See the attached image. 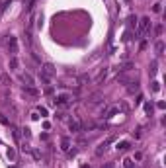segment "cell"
<instances>
[{
    "instance_id": "6da1fadb",
    "label": "cell",
    "mask_w": 166,
    "mask_h": 168,
    "mask_svg": "<svg viewBox=\"0 0 166 168\" xmlns=\"http://www.w3.org/2000/svg\"><path fill=\"white\" fill-rule=\"evenodd\" d=\"M148 26H151V18H141V22H139V30H137V35L139 37H143L145 33H147V30H148Z\"/></svg>"
},
{
    "instance_id": "7a4b0ae2",
    "label": "cell",
    "mask_w": 166,
    "mask_h": 168,
    "mask_svg": "<svg viewBox=\"0 0 166 168\" xmlns=\"http://www.w3.org/2000/svg\"><path fill=\"white\" fill-rule=\"evenodd\" d=\"M41 74H45L47 78H53V76L57 74V68H55V65H51V63H45L43 67H41Z\"/></svg>"
},
{
    "instance_id": "3957f363",
    "label": "cell",
    "mask_w": 166,
    "mask_h": 168,
    "mask_svg": "<svg viewBox=\"0 0 166 168\" xmlns=\"http://www.w3.org/2000/svg\"><path fill=\"white\" fill-rule=\"evenodd\" d=\"M70 102H72V96H70V94H57V98H55L57 106H69Z\"/></svg>"
},
{
    "instance_id": "277c9868",
    "label": "cell",
    "mask_w": 166,
    "mask_h": 168,
    "mask_svg": "<svg viewBox=\"0 0 166 168\" xmlns=\"http://www.w3.org/2000/svg\"><path fill=\"white\" fill-rule=\"evenodd\" d=\"M69 129L72 131V133H82V131H84V125H82L76 117H72V119L69 121Z\"/></svg>"
},
{
    "instance_id": "5b68a950",
    "label": "cell",
    "mask_w": 166,
    "mask_h": 168,
    "mask_svg": "<svg viewBox=\"0 0 166 168\" xmlns=\"http://www.w3.org/2000/svg\"><path fill=\"white\" fill-rule=\"evenodd\" d=\"M8 51H10L12 57L18 55V39H16L14 35H10V37H8Z\"/></svg>"
},
{
    "instance_id": "8992f818",
    "label": "cell",
    "mask_w": 166,
    "mask_h": 168,
    "mask_svg": "<svg viewBox=\"0 0 166 168\" xmlns=\"http://www.w3.org/2000/svg\"><path fill=\"white\" fill-rule=\"evenodd\" d=\"M113 141H115V137H113V135H111V137H107V139H106V141H104V143H100V145H98V149H96V154H98V157H102V154L106 153L107 145H110V143H113Z\"/></svg>"
},
{
    "instance_id": "52a82bcc",
    "label": "cell",
    "mask_w": 166,
    "mask_h": 168,
    "mask_svg": "<svg viewBox=\"0 0 166 168\" xmlns=\"http://www.w3.org/2000/svg\"><path fill=\"white\" fill-rule=\"evenodd\" d=\"M20 80H22L26 86H33V84H35V80H33V76L30 74V72H24V74L20 76Z\"/></svg>"
},
{
    "instance_id": "ba28073f",
    "label": "cell",
    "mask_w": 166,
    "mask_h": 168,
    "mask_svg": "<svg viewBox=\"0 0 166 168\" xmlns=\"http://www.w3.org/2000/svg\"><path fill=\"white\" fill-rule=\"evenodd\" d=\"M106 76H107V68H102L96 74V78H94V84H102L104 80H106Z\"/></svg>"
},
{
    "instance_id": "9c48e42d",
    "label": "cell",
    "mask_w": 166,
    "mask_h": 168,
    "mask_svg": "<svg viewBox=\"0 0 166 168\" xmlns=\"http://www.w3.org/2000/svg\"><path fill=\"white\" fill-rule=\"evenodd\" d=\"M61 151H65V153H69V151H70V139L69 137L61 139Z\"/></svg>"
},
{
    "instance_id": "30bf717a",
    "label": "cell",
    "mask_w": 166,
    "mask_h": 168,
    "mask_svg": "<svg viewBox=\"0 0 166 168\" xmlns=\"http://www.w3.org/2000/svg\"><path fill=\"white\" fill-rule=\"evenodd\" d=\"M137 90H139V82H137V80H131V82H127V92H129V94H135Z\"/></svg>"
},
{
    "instance_id": "8fae6325",
    "label": "cell",
    "mask_w": 166,
    "mask_h": 168,
    "mask_svg": "<svg viewBox=\"0 0 166 168\" xmlns=\"http://www.w3.org/2000/svg\"><path fill=\"white\" fill-rule=\"evenodd\" d=\"M0 82H2L4 86H10V84H12L10 74H8V72H0Z\"/></svg>"
},
{
    "instance_id": "7c38bea8",
    "label": "cell",
    "mask_w": 166,
    "mask_h": 168,
    "mask_svg": "<svg viewBox=\"0 0 166 168\" xmlns=\"http://www.w3.org/2000/svg\"><path fill=\"white\" fill-rule=\"evenodd\" d=\"M24 92L30 94V96H39V90L33 88V86H24Z\"/></svg>"
},
{
    "instance_id": "4fadbf2b",
    "label": "cell",
    "mask_w": 166,
    "mask_h": 168,
    "mask_svg": "<svg viewBox=\"0 0 166 168\" xmlns=\"http://www.w3.org/2000/svg\"><path fill=\"white\" fill-rule=\"evenodd\" d=\"M18 68H20V61L16 57H12L10 59V71H18Z\"/></svg>"
},
{
    "instance_id": "5bb4252c",
    "label": "cell",
    "mask_w": 166,
    "mask_h": 168,
    "mask_svg": "<svg viewBox=\"0 0 166 168\" xmlns=\"http://www.w3.org/2000/svg\"><path fill=\"white\" fill-rule=\"evenodd\" d=\"M88 102L90 104H102V96H100V94H92Z\"/></svg>"
},
{
    "instance_id": "9a60e30c",
    "label": "cell",
    "mask_w": 166,
    "mask_h": 168,
    "mask_svg": "<svg viewBox=\"0 0 166 168\" xmlns=\"http://www.w3.org/2000/svg\"><path fill=\"white\" fill-rule=\"evenodd\" d=\"M131 68H133V63H123L121 67H119V71H121V72H129Z\"/></svg>"
},
{
    "instance_id": "2e32d148",
    "label": "cell",
    "mask_w": 166,
    "mask_h": 168,
    "mask_svg": "<svg viewBox=\"0 0 166 168\" xmlns=\"http://www.w3.org/2000/svg\"><path fill=\"white\" fill-rule=\"evenodd\" d=\"M123 168H135V162H133V158H123Z\"/></svg>"
},
{
    "instance_id": "e0dca14e",
    "label": "cell",
    "mask_w": 166,
    "mask_h": 168,
    "mask_svg": "<svg viewBox=\"0 0 166 168\" xmlns=\"http://www.w3.org/2000/svg\"><path fill=\"white\" fill-rule=\"evenodd\" d=\"M162 51H164V43L156 41V55H162Z\"/></svg>"
},
{
    "instance_id": "ac0fdd59",
    "label": "cell",
    "mask_w": 166,
    "mask_h": 168,
    "mask_svg": "<svg viewBox=\"0 0 166 168\" xmlns=\"http://www.w3.org/2000/svg\"><path fill=\"white\" fill-rule=\"evenodd\" d=\"M152 12H155V14H160V12H162V4H160V2H156L155 6H152Z\"/></svg>"
},
{
    "instance_id": "d6986e66",
    "label": "cell",
    "mask_w": 166,
    "mask_h": 168,
    "mask_svg": "<svg viewBox=\"0 0 166 168\" xmlns=\"http://www.w3.org/2000/svg\"><path fill=\"white\" fill-rule=\"evenodd\" d=\"M156 67H158V63H156V61H152V63H151V74H152V76L156 74Z\"/></svg>"
},
{
    "instance_id": "ffe728a7",
    "label": "cell",
    "mask_w": 166,
    "mask_h": 168,
    "mask_svg": "<svg viewBox=\"0 0 166 168\" xmlns=\"http://www.w3.org/2000/svg\"><path fill=\"white\" fill-rule=\"evenodd\" d=\"M117 149H121V151H125V149H129V143L127 141H123L121 145H117Z\"/></svg>"
},
{
    "instance_id": "44dd1931",
    "label": "cell",
    "mask_w": 166,
    "mask_h": 168,
    "mask_svg": "<svg viewBox=\"0 0 166 168\" xmlns=\"http://www.w3.org/2000/svg\"><path fill=\"white\" fill-rule=\"evenodd\" d=\"M151 90H152V92H158V90H160V84H158V82H152Z\"/></svg>"
},
{
    "instance_id": "7402d4cb",
    "label": "cell",
    "mask_w": 166,
    "mask_h": 168,
    "mask_svg": "<svg viewBox=\"0 0 166 168\" xmlns=\"http://www.w3.org/2000/svg\"><path fill=\"white\" fill-rule=\"evenodd\" d=\"M33 6H35V0H31V2L27 4V6H26V10H27V12H31V10H33Z\"/></svg>"
},
{
    "instance_id": "603a6c76",
    "label": "cell",
    "mask_w": 166,
    "mask_h": 168,
    "mask_svg": "<svg viewBox=\"0 0 166 168\" xmlns=\"http://www.w3.org/2000/svg\"><path fill=\"white\" fill-rule=\"evenodd\" d=\"M22 133H24V137H30V127H24V129H22Z\"/></svg>"
},
{
    "instance_id": "cb8c5ba5",
    "label": "cell",
    "mask_w": 166,
    "mask_h": 168,
    "mask_svg": "<svg viewBox=\"0 0 166 168\" xmlns=\"http://www.w3.org/2000/svg\"><path fill=\"white\" fill-rule=\"evenodd\" d=\"M0 123H4V125H10V121H8V119H6V117H4V116H2V113H0Z\"/></svg>"
},
{
    "instance_id": "d4e9b609",
    "label": "cell",
    "mask_w": 166,
    "mask_h": 168,
    "mask_svg": "<svg viewBox=\"0 0 166 168\" xmlns=\"http://www.w3.org/2000/svg\"><path fill=\"white\" fill-rule=\"evenodd\" d=\"M160 33H162V26H156L155 27V35H160Z\"/></svg>"
},
{
    "instance_id": "484cf974",
    "label": "cell",
    "mask_w": 166,
    "mask_h": 168,
    "mask_svg": "<svg viewBox=\"0 0 166 168\" xmlns=\"http://www.w3.org/2000/svg\"><path fill=\"white\" fill-rule=\"evenodd\" d=\"M22 151H24V153H30L31 149H30V145H26V143H24V145H22Z\"/></svg>"
},
{
    "instance_id": "4316f807",
    "label": "cell",
    "mask_w": 166,
    "mask_h": 168,
    "mask_svg": "<svg viewBox=\"0 0 166 168\" xmlns=\"http://www.w3.org/2000/svg\"><path fill=\"white\" fill-rule=\"evenodd\" d=\"M145 109H147V113H152V106L151 104H145Z\"/></svg>"
},
{
    "instance_id": "83f0119b",
    "label": "cell",
    "mask_w": 166,
    "mask_h": 168,
    "mask_svg": "<svg viewBox=\"0 0 166 168\" xmlns=\"http://www.w3.org/2000/svg\"><path fill=\"white\" fill-rule=\"evenodd\" d=\"M31 153H33V157H35L37 160H39V158H41V153H39V151H31Z\"/></svg>"
},
{
    "instance_id": "f1b7e54d",
    "label": "cell",
    "mask_w": 166,
    "mask_h": 168,
    "mask_svg": "<svg viewBox=\"0 0 166 168\" xmlns=\"http://www.w3.org/2000/svg\"><path fill=\"white\" fill-rule=\"evenodd\" d=\"M14 157H16V153L12 149H8V158H14Z\"/></svg>"
},
{
    "instance_id": "f546056e",
    "label": "cell",
    "mask_w": 166,
    "mask_h": 168,
    "mask_svg": "<svg viewBox=\"0 0 166 168\" xmlns=\"http://www.w3.org/2000/svg\"><path fill=\"white\" fill-rule=\"evenodd\" d=\"M135 160H143V153H135Z\"/></svg>"
},
{
    "instance_id": "4dcf8cb0",
    "label": "cell",
    "mask_w": 166,
    "mask_h": 168,
    "mask_svg": "<svg viewBox=\"0 0 166 168\" xmlns=\"http://www.w3.org/2000/svg\"><path fill=\"white\" fill-rule=\"evenodd\" d=\"M106 168H113V164H107V166H106Z\"/></svg>"
},
{
    "instance_id": "1f68e13d",
    "label": "cell",
    "mask_w": 166,
    "mask_h": 168,
    "mask_svg": "<svg viewBox=\"0 0 166 168\" xmlns=\"http://www.w3.org/2000/svg\"><path fill=\"white\" fill-rule=\"evenodd\" d=\"M82 168H90V166H82Z\"/></svg>"
}]
</instances>
